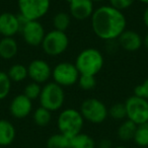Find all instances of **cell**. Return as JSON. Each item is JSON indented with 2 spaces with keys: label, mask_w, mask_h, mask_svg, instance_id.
Masks as SVG:
<instances>
[{
  "label": "cell",
  "mask_w": 148,
  "mask_h": 148,
  "mask_svg": "<svg viewBox=\"0 0 148 148\" xmlns=\"http://www.w3.org/2000/svg\"><path fill=\"white\" fill-rule=\"evenodd\" d=\"M90 25L93 34L99 39L111 42L116 41L127 29V18L123 11L110 4L101 5L93 11Z\"/></svg>",
  "instance_id": "obj_1"
},
{
  "label": "cell",
  "mask_w": 148,
  "mask_h": 148,
  "mask_svg": "<svg viewBox=\"0 0 148 148\" xmlns=\"http://www.w3.org/2000/svg\"><path fill=\"white\" fill-rule=\"evenodd\" d=\"M74 64L80 75L97 76L103 69L105 58L97 48H85L77 55Z\"/></svg>",
  "instance_id": "obj_2"
},
{
  "label": "cell",
  "mask_w": 148,
  "mask_h": 148,
  "mask_svg": "<svg viewBox=\"0 0 148 148\" xmlns=\"http://www.w3.org/2000/svg\"><path fill=\"white\" fill-rule=\"evenodd\" d=\"M84 122L79 110L67 108L60 112L57 118V128L59 133L71 139L72 137L82 132Z\"/></svg>",
  "instance_id": "obj_3"
},
{
  "label": "cell",
  "mask_w": 148,
  "mask_h": 148,
  "mask_svg": "<svg viewBox=\"0 0 148 148\" xmlns=\"http://www.w3.org/2000/svg\"><path fill=\"white\" fill-rule=\"evenodd\" d=\"M40 106L50 112H57L62 109L65 103V91L64 88L57 83L47 82L42 87V92L39 97Z\"/></svg>",
  "instance_id": "obj_4"
},
{
  "label": "cell",
  "mask_w": 148,
  "mask_h": 148,
  "mask_svg": "<svg viewBox=\"0 0 148 148\" xmlns=\"http://www.w3.org/2000/svg\"><path fill=\"white\" fill-rule=\"evenodd\" d=\"M79 112L84 121L95 125L103 123L109 118V109L106 103L95 97L84 99L81 103Z\"/></svg>",
  "instance_id": "obj_5"
},
{
  "label": "cell",
  "mask_w": 148,
  "mask_h": 148,
  "mask_svg": "<svg viewBox=\"0 0 148 148\" xmlns=\"http://www.w3.org/2000/svg\"><path fill=\"white\" fill-rule=\"evenodd\" d=\"M51 0H17L18 15L25 21H40L50 10Z\"/></svg>",
  "instance_id": "obj_6"
},
{
  "label": "cell",
  "mask_w": 148,
  "mask_h": 148,
  "mask_svg": "<svg viewBox=\"0 0 148 148\" xmlns=\"http://www.w3.org/2000/svg\"><path fill=\"white\" fill-rule=\"evenodd\" d=\"M42 49L45 54L51 57L62 55L69 47V37L65 32L52 29L46 33L42 43Z\"/></svg>",
  "instance_id": "obj_7"
},
{
  "label": "cell",
  "mask_w": 148,
  "mask_h": 148,
  "mask_svg": "<svg viewBox=\"0 0 148 148\" xmlns=\"http://www.w3.org/2000/svg\"><path fill=\"white\" fill-rule=\"evenodd\" d=\"M79 76H80V74H79L75 64L72 62H60L52 69L53 82L57 83L63 88L77 84Z\"/></svg>",
  "instance_id": "obj_8"
},
{
  "label": "cell",
  "mask_w": 148,
  "mask_h": 148,
  "mask_svg": "<svg viewBox=\"0 0 148 148\" xmlns=\"http://www.w3.org/2000/svg\"><path fill=\"white\" fill-rule=\"evenodd\" d=\"M127 119L137 126L148 123V101L142 97L131 95L125 103Z\"/></svg>",
  "instance_id": "obj_9"
},
{
  "label": "cell",
  "mask_w": 148,
  "mask_h": 148,
  "mask_svg": "<svg viewBox=\"0 0 148 148\" xmlns=\"http://www.w3.org/2000/svg\"><path fill=\"white\" fill-rule=\"evenodd\" d=\"M21 16V15H19ZM21 18V27L19 34H21L23 39L31 47H39L42 45L46 31L44 25L40 21H25Z\"/></svg>",
  "instance_id": "obj_10"
},
{
  "label": "cell",
  "mask_w": 148,
  "mask_h": 148,
  "mask_svg": "<svg viewBox=\"0 0 148 148\" xmlns=\"http://www.w3.org/2000/svg\"><path fill=\"white\" fill-rule=\"evenodd\" d=\"M52 69L46 60L35 59L27 66V74L32 81L39 84H46L52 78Z\"/></svg>",
  "instance_id": "obj_11"
},
{
  "label": "cell",
  "mask_w": 148,
  "mask_h": 148,
  "mask_svg": "<svg viewBox=\"0 0 148 148\" xmlns=\"http://www.w3.org/2000/svg\"><path fill=\"white\" fill-rule=\"evenodd\" d=\"M21 18L12 12L0 13V35L2 38H14L21 32Z\"/></svg>",
  "instance_id": "obj_12"
},
{
  "label": "cell",
  "mask_w": 148,
  "mask_h": 148,
  "mask_svg": "<svg viewBox=\"0 0 148 148\" xmlns=\"http://www.w3.org/2000/svg\"><path fill=\"white\" fill-rule=\"evenodd\" d=\"M9 112L14 119H25L33 113V101L27 99L23 93L15 95L10 101Z\"/></svg>",
  "instance_id": "obj_13"
},
{
  "label": "cell",
  "mask_w": 148,
  "mask_h": 148,
  "mask_svg": "<svg viewBox=\"0 0 148 148\" xmlns=\"http://www.w3.org/2000/svg\"><path fill=\"white\" fill-rule=\"evenodd\" d=\"M69 14L76 21H85L91 17L95 3L91 0H72L69 3Z\"/></svg>",
  "instance_id": "obj_14"
},
{
  "label": "cell",
  "mask_w": 148,
  "mask_h": 148,
  "mask_svg": "<svg viewBox=\"0 0 148 148\" xmlns=\"http://www.w3.org/2000/svg\"><path fill=\"white\" fill-rule=\"evenodd\" d=\"M120 48L127 52H136L143 46V38L133 29H126L117 39Z\"/></svg>",
  "instance_id": "obj_15"
},
{
  "label": "cell",
  "mask_w": 148,
  "mask_h": 148,
  "mask_svg": "<svg viewBox=\"0 0 148 148\" xmlns=\"http://www.w3.org/2000/svg\"><path fill=\"white\" fill-rule=\"evenodd\" d=\"M16 137V130L10 121L0 119V146L6 147L13 143Z\"/></svg>",
  "instance_id": "obj_16"
},
{
  "label": "cell",
  "mask_w": 148,
  "mask_h": 148,
  "mask_svg": "<svg viewBox=\"0 0 148 148\" xmlns=\"http://www.w3.org/2000/svg\"><path fill=\"white\" fill-rule=\"evenodd\" d=\"M18 44L14 38H2L0 40V58L11 60L17 55Z\"/></svg>",
  "instance_id": "obj_17"
},
{
  "label": "cell",
  "mask_w": 148,
  "mask_h": 148,
  "mask_svg": "<svg viewBox=\"0 0 148 148\" xmlns=\"http://www.w3.org/2000/svg\"><path fill=\"white\" fill-rule=\"evenodd\" d=\"M136 129H137V125L136 124H134L133 122L128 119L124 120V121H122V123L120 124L119 128H118V138L123 142L131 141L134 138Z\"/></svg>",
  "instance_id": "obj_18"
},
{
  "label": "cell",
  "mask_w": 148,
  "mask_h": 148,
  "mask_svg": "<svg viewBox=\"0 0 148 148\" xmlns=\"http://www.w3.org/2000/svg\"><path fill=\"white\" fill-rule=\"evenodd\" d=\"M97 144L90 135L86 133L77 134L70 139V148H95Z\"/></svg>",
  "instance_id": "obj_19"
},
{
  "label": "cell",
  "mask_w": 148,
  "mask_h": 148,
  "mask_svg": "<svg viewBox=\"0 0 148 148\" xmlns=\"http://www.w3.org/2000/svg\"><path fill=\"white\" fill-rule=\"evenodd\" d=\"M6 73L10 78L11 82H23V80H25L27 77H29L27 67L21 63L12 65Z\"/></svg>",
  "instance_id": "obj_20"
},
{
  "label": "cell",
  "mask_w": 148,
  "mask_h": 148,
  "mask_svg": "<svg viewBox=\"0 0 148 148\" xmlns=\"http://www.w3.org/2000/svg\"><path fill=\"white\" fill-rule=\"evenodd\" d=\"M33 120L39 127H47L52 121V112L40 106L34 111Z\"/></svg>",
  "instance_id": "obj_21"
},
{
  "label": "cell",
  "mask_w": 148,
  "mask_h": 148,
  "mask_svg": "<svg viewBox=\"0 0 148 148\" xmlns=\"http://www.w3.org/2000/svg\"><path fill=\"white\" fill-rule=\"evenodd\" d=\"M70 25H71V16H70L69 12H65V11H60L57 12L53 17V27L54 29L57 31L65 32L69 29Z\"/></svg>",
  "instance_id": "obj_22"
},
{
  "label": "cell",
  "mask_w": 148,
  "mask_h": 148,
  "mask_svg": "<svg viewBox=\"0 0 148 148\" xmlns=\"http://www.w3.org/2000/svg\"><path fill=\"white\" fill-rule=\"evenodd\" d=\"M47 148H70V139L61 133L51 135L46 141Z\"/></svg>",
  "instance_id": "obj_23"
},
{
  "label": "cell",
  "mask_w": 148,
  "mask_h": 148,
  "mask_svg": "<svg viewBox=\"0 0 148 148\" xmlns=\"http://www.w3.org/2000/svg\"><path fill=\"white\" fill-rule=\"evenodd\" d=\"M134 143L139 147L148 146V123L137 126L135 135L133 138Z\"/></svg>",
  "instance_id": "obj_24"
},
{
  "label": "cell",
  "mask_w": 148,
  "mask_h": 148,
  "mask_svg": "<svg viewBox=\"0 0 148 148\" xmlns=\"http://www.w3.org/2000/svg\"><path fill=\"white\" fill-rule=\"evenodd\" d=\"M109 117L116 121H124L127 119L126 107L124 103H116L109 109Z\"/></svg>",
  "instance_id": "obj_25"
},
{
  "label": "cell",
  "mask_w": 148,
  "mask_h": 148,
  "mask_svg": "<svg viewBox=\"0 0 148 148\" xmlns=\"http://www.w3.org/2000/svg\"><path fill=\"white\" fill-rule=\"evenodd\" d=\"M11 84L12 82L6 72L0 70V101H3L9 95L11 90Z\"/></svg>",
  "instance_id": "obj_26"
},
{
  "label": "cell",
  "mask_w": 148,
  "mask_h": 148,
  "mask_svg": "<svg viewBox=\"0 0 148 148\" xmlns=\"http://www.w3.org/2000/svg\"><path fill=\"white\" fill-rule=\"evenodd\" d=\"M42 87L43 86L41 84H39V83L31 81L25 86L23 93L31 101H36V99H39L40 95H41Z\"/></svg>",
  "instance_id": "obj_27"
},
{
  "label": "cell",
  "mask_w": 148,
  "mask_h": 148,
  "mask_svg": "<svg viewBox=\"0 0 148 148\" xmlns=\"http://www.w3.org/2000/svg\"><path fill=\"white\" fill-rule=\"evenodd\" d=\"M77 84L84 91L92 90L97 86V78L92 75H80Z\"/></svg>",
  "instance_id": "obj_28"
},
{
  "label": "cell",
  "mask_w": 148,
  "mask_h": 148,
  "mask_svg": "<svg viewBox=\"0 0 148 148\" xmlns=\"http://www.w3.org/2000/svg\"><path fill=\"white\" fill-rule=\"evenodd\" d=\"M134 95L148 101V77L146 79H144L143 82L138 84L134 88Z\"/></svg>",
  "instance_id": "obj_29"
},
{
  "label": "cell",
  "mask_w": 148,
  "mask_h": 148,
  "mask_svg": "<svg viewBox=\"0 0 148 148\" xmlns=\"http://www.w3.org/2000/svg\"><path fill=\"white\" fill-rule=\"evenodd\" d=\"M135 1L136 0H109L111 6L115 7V8L119 9L121 11L130 8L134 4Z\"/></svg>",
  "instance_id": "obj_30"
},
{
  "label": "cell",
  "mask_w": 148,
  "mask_h": 148,
  "mask_svg": "<svg viewBox=\"0 0 148 148\" xmlns=\"http://www.w3.org/2000/svg\"><path fill=\"white\" fill-rule=\"evenodd\" d=\"M113 144H112L111 140L109 139H103L99 141V148H113Z\"/></svg>",
  "instance_id": "obj_31"
},
{
  "label": "cell",
  "mask_w": 148,
  "mask_h": 148,
  "mask_svg": "<svg viewBox=\"0 0 148 148\" xmlns=\"http://www.w3.org/2000/svg\"><path fill=\"white\" fill-rule=\"evenodd\" d=\"M142 21H143L144 25L148 29V5L146 6V8L144 9V11H143V14H142Z\"/></svg>",
  "instance_id": "obj_32"
},
{
  "label": "cell",
  "mask_w": 148,
  "mask_h": 148,
  "mask_svg": "<svg viewBox=\"0 0 148 148\" xmlns=\"http://www.w3.org/2000/svg\"><path fill=\"white\" fill-rule=\"evenodd\" d=\"M143 46L148 50V33L145 35V37L143 38Z\"/></svg>",
  "instance_id": "obj_33"
},
{
  "label": "cell",
  "mask_w": 148,
  "mask_h": 148,
  "mask_svg": "<svg viewBox=\"0 0 148 148\" xmlns=\"http://www.w3.org/2000/svg\"><path fill=\"white\" fill-rule=\"evenodd\" d=\"M139 1H140L141 3H143V4H145L146 6L148 5V0H139Z\"/></svg>",
  "instance_id": "obj_34"
},
{
  "label": "cell",
  "mask_w": 148,
  "mask_h": 148,
  "mask_svg": "<svg viewBox=\"0 0 148 148\" xmlns=\"http://www.w3.org/2000/svg\"><path fill=\"white\" fill-rule=\"evenodd\" d=\"M93 3H97V2H103V1H106V0H91Z\"/></svg>",
  "instance_id": "obj_35"
},
{
  "label": "cell",
  "mask_w": 148,
  "mask_h": 148,
  "mask_svg": "<svg viewBox=\"0 0 148 148\" xmlns=\"http://www.w3.org/2000/svg\"><path fill=\"white\" fill-rule=\"evenodd\" d=\"M113 148H128L126 146H123V145H118V146H114Z\"/></svg>",
  "instance_id": "obj_36"
},
{
  "label": "cell",
  "mask_w": 148,
  "mask_h": 148,
  "mask_svg": "<svg viewBox=\"0 0 148 148\" xmlns=\"http://www.w3.org/2000/svg\"><path fill=\"white\" fill-rule=\"evenodd\" d=\"M66 1H67V2H68V3H69V2H70V1H72V0H66Z\"/></svg>",
  "instance_id": "obj_37"
}]
</instances>
